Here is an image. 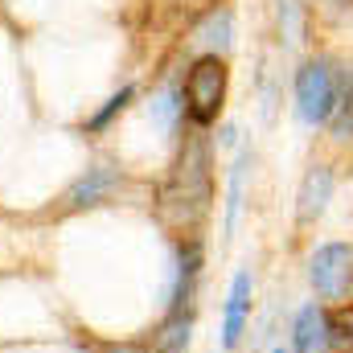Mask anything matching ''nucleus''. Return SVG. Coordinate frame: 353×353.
<instances>
[{"label":"nucleus","mask_w":353,"mask_h":353,"mask_svg":"<svg viewBox=\"0 0 353 353\" xmlns=\"http://www.w3.org/2000/svg\"><path fill=\"white\" fill-rule=\"evenodd\" d=\"M255 165V157L243 148L239 157H234V165H230V185H226V218H222V234L226 239H234V230H239V214H243V181H247V169Z\"/></svg>","instance_id":"obj_11"},{"label":"nucleus","mask_w":353,"mask_h":353,"mask_svg":"<svg viewBox=\"0 0 353 353\" xmlns=\"http://www.w3.org/2000/svg\"><path fill=\"white\" fill-rule=\"evenodd\" d=\"M288 353H329V308L308 300L296 308L292 329H288Z\"/></svg>","instance_id":"obj_8"},{"label":"nucleus","mask_w":353,"mask_h":353,"mask_svg":"<svg viewBox=\"0 0 353 353\" xmlns=\"http://www.w3.org/2000/svg\"><path fill=\"white\" fill-rule=\"evenodd\" d=\"M329 353H353V304L329 308Z\"/></svg>","instance_id":"obj_15"},{"label":"nucleus","mask_w":353,"mask_h":353,"mask_svg":"<svg viewBox=\"0 0 353 353\" xmlns=\"http://www.w3.org/2000/svg\"><path fill=\"white\" fill-rule=\"evenodd\" d=\"M234 140H239V132H234V128L226 123V128H222V144H234Z\"/></svg>","instance_id":"obj_17"},{"label":"nucleus","mask_w":353,"mask_h":353,"mask_svg":"<svg viewBox=\"0 0 353 353\" xmlns=\"http://www.w3.org/2000/svg\"><path fill=\"white\" fill-rule=\"evenodd\" d=\"M267 353H288V350H283V345H275V350H267Z\"/></svg>","instance_id":"obj_18"},{"label":"nucleus","mask_w":353,"mask_h":353,"mask_svg":"<svg viewBox=\"0 0 353 353\" xmlns=\"http://www.w3.org/2000/svg\"><path fill=\"white\" fill-rule=\"evenodd\" d=\"M308 288L316 304L341 308L353 300V243H321L308 255Z\"/></svg>","instance_id":"obj_4"},{"label":"nucleus","mask_w":353,"mask_h":353,"mask_svg":"<svg viewBox=\"0 0 353 353\" xmlns=\"http://www.w3.org/2000/svg\"><path fill=\"white\" fill-rule=\"evenodd\" d=\"M157 210H161V222L176 239H201V226L214 210V157H210L205 132L193 128L185 136L173 169L161 185Z\"/></svg>","instance_id":"obj_1"},{"label":"nucleus","mask_w":353,"mask_h":353,"mask_svg":"<svg viewBox=\"0 0 353 353\" xmlns=\"http://www.w3.org/2000/svg\"><path fill=\"white\" fill-rule=\"evenodd\" d=\"M251 312H255V275L251 267H239L230 275L226 300H222V325H218V350L239 353L247 329H251Z\"/></svg>","instance_id":"obj_5"},{"label":"nucleus","mask_w":353,"mask_h":353,"mask_svg":"<svg viewBox=\"0 0 353 353\" xmlns=\"http://www.w3.org/2000/svg\"><path fill=\"white\" fill-rule=\"evenodd\" d=\"M333 189H337L333 165H312L296 189V226H316L333 201Z\"/></svg>","instance_id":"obj_7"},{"label":"nucleus","mask_w":353,"mask_h":353,"mask_svg":"<svg viewBox=\"0 0 353 353\" xmlns=\"http://www.w3.org/2000/svg\"><path fill=\"white\" fill-rule=\"evenodd\" d=\"M337 87H341V70L333 58H308L300 70H296V119L304 128H325L333 119V107H337Z\"/></svg>","instance_id":"obj_3"},{"label":"nucleus","mask_w":353,"mask_h":353,"mask_svg":"<svg viewBox=\"0 0 353 353\" xmlns=\"http://www.w3.org/2000/svg\"><path fill=\"white\" fill-rule=\"evenodd\" d=\"M275 12H279V37L288 46H300L304 41V4L300 0H275Z\"/></svg>","instance_id":"obj_16"},{"label":"nucleus","mask_w":353,"mask_h":353,"mask_svg":"<svg viewBox=\"0 0 353 353\" xmlns=\"http://www.w3.org/2000/svg\"><path fill=\"white\" fill-rule=\"evenodd\" d=\"M148 111H152V123L165 132V136H176L181 128H185V103H181V83H169V87L161 90L152 103H148Z\"/></svg>","instance_id":"obj_12"},{"label":"nucleus","mask_w":353,"mask_h":353,"mask_svg":"<svg viewBox=\"0 0 353 353\" xmlns=\"http://www.w3.org/2000/svg\"><path fill=\"white\" fill-rule=\"evenodd\" d=\"M123 189V173L115 169V165H103V161H94L87 173L79 176L70 189H66V210H94V205H103V201H111L115 193Z\"/></svg>","instance_id":"obj_6"},{"label":"nucleus","mask_w":353,"mask_h":353,"mask_svg":"<svg viewBox=\"0 0 353 353\" xmlns=\"http://www.w3.org/2000/svg\"><path fill=\"white\" fill-rule=\"evenodd\" d=\"M193 325H197V308H169V312H161V321L152 325L144 345H148V353H189Z\"/></svg>","instance_id":"obj_9"},{"label":"nucleus","mask_w":353,"mask_h":353,"mask_svg":"<svg viewBox=\"0 0 353 353\" xmlns=\"http://www.w3.org/2000/svg\"><path fill=\"white\" fill-rule=\"evenodd\" d=\"M333 140H353V62L341 70V87H337V107H333Z\"/></svg>","instance_id":"obj_13"},{"label":"nucleus","mask_w":353,"mask_h":353,"mask_svg":"<svg viewBox=\"0 0 353 353\" xmlns=\"http://www.w3.org/2000/svg\"><path fill=\"white\" fill-rule=\"evenodd\" d=\"M132 99H136V87H132V83H128V87H119L111 99H107V103H103V107H99V111H94V115H90L87 123H83V132H87V136L107 132V128H111V123H115V119L132 107Z\"/></svg>","instance_id":"obj_14"},{"label":"nucleus","mask_w":353,"mask_h":353,"mask_svg":"<svg viewBox=\"0 0 353 353\" xmlns=\"http://www.w3.org/2000/svg\"><path fill=\"white\" fill-rule=\"evenodd\" d=\"M226 90H230V70L226 58L218 54H197L185 74H181V103H185V123L205 132L218 123L222 107H226Z\"/></svg>","instance_id":"obj_2"},{"label":"nucleus","mask_w":353,"mask_h":353,"mask_svg":"<svg viewBox=\"0 0 353 353\" xmlns=\"http://www.w3.org/2000/svg\"><path fill=\"white\" fill-rule=\"evenodd\" d=\"M230 41H234V17H230V8H210V12L201 17V25L193 29V46H197L201 54L226 58Z\"/></svg>","instance_id":"obj_10"}]
</instances>
